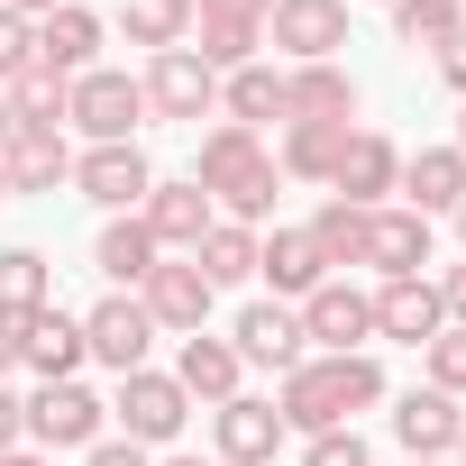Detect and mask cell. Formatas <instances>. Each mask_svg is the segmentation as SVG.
<instances>
[{
	"mask_svg": "<svg viewBox=\"0 0 466 466\" xmlns=\"http://www.w3.org/2000/svg\"><path fill=\"white\" fill-rule=\"evenodd\" d=\"M375 402H384L375 348H357V357H302V366L275 384V411H284V430H302V439L357 430V411H375Z\"/></svg>",
	"mask_w": 466,
	"mask_h": 466,
	"instance_id": "1",
	"label": "cell"
},
{
	"mask_svg": "<svg viewBox=\"0 0 466 466\" xmlns=\"http://www.w3.org/2000/svg\"><path fill=\"white\" fill-rule=\"evenodd\" d=\"M192 183L210 192L219 219L257 228V219L275 210V183H284V174H275V147H266L257 128H228V119H219V128L201 137V156H192Z\"/></svg>",
	"mask_w": 466,
	"mask_h": 466,
	"instance_id": "2",
	"label": "cell"
},
{
	"mask_svg": "<svg viewBox=\"0 0 466 466\" xmlns=\"http://www.w3.org/2000/svg\"><path fill=\"white\" fill-rule=\"evenodd\" d=\"M65 128H83L92 147H128V137L147 128V83L119 74V65L74 74V83H65Z\"/></svg>",
	"mask_w": 466,
	"mask_h": 466,
	"instance_id": "3",
	"label": "cell"
},
{
	"mask_svg": "<svg viewBox=\"0 0 466 466\" xmlns=\"http://www.w3.org/2000/svg\"><path fill=\"white\" fill-rule=\"evenodd\" d=\"M110 420H119V439H137V448H165V439H183V420H192V393H183L165 366H137V375H119V393H110Z\"/></svg>",
	"mask_w": 466,
	"mask_h": 466,
	"instance_id": "4",
	"label": "cell"
},
{
	"mask_svg": "<svg viewBox=\"0 0 466 466\" xmlns=\"http://www.w3.org/2000/svg\"><path fill=\"white\" fill-rule=\"evenodd\" d=\"M19 420H28V439L56 457V448H92L101 420H110V402H101L83 375H65V384H37V393L19 402Z\"/></svg>",
	"mask_w": 466,
	"mask_h": 466,
	"instance_id": "5",
	"label": "cell"
},
{
	"mask_svg": "<svg viewBox=\"0 0 466 466\" xmlns=\"http://www.w3.org/2000/svg\"><path fill=\"white\" fill-rule=\"evenodd\" d=\"M147 119H219V74L192 56V46H165L147 56Z\"/></svg>",
	"mask_w": 466,
	"mask_h": 466,
	"instance_id": "6",
	"label": "cell"
},
{
	"mask_svg": "<svg viewBox=\"0 0 466 466\" xmlns=\"http://www.w3.org/2000/svg\"><path fill=\"white\" fill-rule=\"evenodd\" d=\"M393 183H402V147H393L384 128H348V147H339V165H329V201H348V210H384Z\"/></svg>",
	"mask_w": 466,
	"mask_h": 466,
	"instance_id": "7",
	"label": "cell"
},
{
	"mask_svg": "<svg viewBox=\"0 0 466 466\" xmlns=\"http://www.w3.org/2000/svg\"><path fill=\"white\" fill-rule=\"evenodd\" d=\"M293 430H284V411L266 402V393H228L219 411H210V466H275V448H284Z\"/></svg>",
	"mask_w": 466,
	"mask_h": 466,
	"instance_id": "8",
	"label": "cell"
},
{
	"mask_svg": "<svg viewBox=\"0 0 466 466\" xmlns=\"http://www.w3.org/2000/svg\"><path fill=\"white\" fill-rule=\"evenodd\" d=\"M137 302H147V320H156V339L174 329V339H192V329H210V275L192 266V257H156V275L137 284Z\"/></svg>",
	"mask_w": 466,
	"mask_h": 466,
	"instance_id": "9",
	"label": "cell"
},
{
	"mask_svg": "<svg viewBox=\"0 0 466 466\" xmlns=\"http://www.w3.org/2000/svg\"><path fill=\"white\" fill-rule=\"evenodd\" d=\"M302 339H320V357H357L366 339H375V293H357L348 275H329L320 293H302Z\"/></svg>",
	"mask_w": 466,
	"mask_h": 466,
	"instance_id": "10",
	"label": "cell"
},
{
	"mask_svg": "<svg viewBox=\"0 0 466 466\" xmlns=\"http://www.w3.org/2000/svg\"><path fill=\"white\" fill-rule=\"evenodd\" d=\"M147 348H156V320H147V302H137V293H110V302H92V311H83V357H92V366L137 375V366H147Z\"/></svg>",
	"mask_w": 466,
	"mask_h": 466,
	"instance_id": "11",
	"label": "cell"
},
{
	"mask_svg": "<svg viewBox=\"0 0 466 466\" xmlns=\"http://www.w3.org/2000/svg\"><path fill=\"white\" fill-rule=\"evenodd\" d=\"M266 37L284 46V65H339L348 46V0H275Z\"/></svg>",
	"mask_w": 466,
	"mask_h": 466,
	"instance_id": "12",
	"label": "cell"
},
{
	"mask_svg": "<svg viewBox=\"0 0 466 466\" xmlns=\"http://www.w3.org/2000/svg\"><path fill=\"white\" fill-rule=\"evenodd\" d=\"M74 192L119 219V210H137V201L156 192V165L137 156V137H128V147H83V156H74Z\"/></svg>",
	"mask_w": 466,
	"mask_h": 466,
	"instance_id": "13",
	"label": "cell"
},
{
	"mask_svg": "<svg viewBox=\"0 0 466 466\" xmlns=\"http://www.w3.org/2000/svg\"><path fill=\"white\" fill-rule=\"evenodd\" d=\"M137 219H147V238H156L165 257H192V248H201V228H210L219 210H210V192H201L192 174H174V183L156 174V192L137 201Z\"/></svg>",
	"mask_w": 466,
	"mask_h": 466,
	"instance_id": "14",
	"label": "cell"
},
{
	"mask_svg": "<svg viewBox=\"0 0 466 466\" xmlns=\"http://www.w3.org/2000/svg\"><path fill=\"white\" fill-rule=\"evenodd\" d=\"M0 183H10V192H56V183H74V147H65V128H28V119H10V137H0Z\"/></svg>",
	"mask_w": 466,
	"mask_h": 466,
	"instance_id": "15",
	"label": "cell"
},
{
	"mask_svg": "<svg viewBox=\"0 0 466 466\" xmlns=\"http://www.w3.org/2000/svg\"><path fill=\"white\" fill-rule=\"evenodd\" d=\"M393 439H402V457H457V439H466V411H457V393H439V384H411V393L393 402Z\"/></svg>",
	"mask_w": 466,
	"mask_h": 466,
	"instance_id": "16",
	"label": "cell"
},
{
	"mask_svg": "<svg viewBox=\"0 0 466 466\" xmlns=\"http://www.w3.org/2000/svg\"><path fill=\"white\" fill-rule=\"evenodd\" d=\"M357 266H375L384 284L420 275V266H430V219H420V210H402V201L366 210V257H357Z\"/></svg>",
	"mask_w": 466,
	"mask_h": 466,
	"instance_id": "17",
	"label": "cell"
},
{
	"mask_svg": "<svg viewBox=\"0 0 466 466\" xmlns=\"http://www.w3.org/2000/svg\"><path fill=\"white\" fill-rule=\"evenodd\" d=\"M257 275L275 284V302H302L329 284V257L311 248V228H257Z\"/></svg>",
	"mask_w": 466,
	"mask_h": 466,
	"instance_id": "18",
	"label": "cell"
},
{
	"mask_svg": "<svg viewBox=\"0 0 466 466\" xmlns=\"http://www.w3.org/2000/svg\"><path fill=\"white\" fill-rule=\"evenodd\" d=\"M101 37H110V28H101V10L65 0V10H46V19H37V65L74 83V74H92V65H101Z\"/></svg>",
	"mask_w": 466,
	"mask_h": 466,
	"instance_id": "19",
	"label": "cell"
},
{
	"mask_svg": "<svg viewBox=\"0 0 466 466\" xmlns=\"http://www.w3.org/2000/svg\"><path fill=\"white\" fill-rule=\"evenodd\" d=\"M228 348H238V366L293 375V366H302V320H293V302H248L238 329H228Z\"/></svg>",
	"mask_w": 466,
	"mask_h": 466,
	"instance_id": "20",
	"label": "cell"
},
{
	"mask_svg": "<svg viewBox=\"0 0 466 466\" xmlns=\"http://www.w3.org/2000/svg\"><path fill=\"white\" fill-rule=\"evenodd\" d=\"M19 366H28L37 384H65V375L83 366V320H74L65 302L28 311V320H19Z\"/></svg>",
	"mask_w": 466,
	"mask_h": 466,
	"instance_id": "21",
	"label": "cell"
},
{
	"mask_svg": "<svg viewBox=\"0 0 466 466\" xmlns=\"http://www.w3.org/2000/svg\"><path fill=\"white\" fill-rule=\"evenodd\" d=\"M402 210H420V219H457V201H466V156L457 147H420V156H402Z\"/></svg>",
	"mask_w": 466,
	"mask_h": 466,
	"instance_id": "22",
	"label": "cell"
},
{
	"mask_svg": "<svg viewBox=\"0 0 466 466\" xmlns=\"http://www.w3.org/2000/svg\"><path fill=\"white\" fill-rule=\"evenodd\" d=\"M439 329H448V311H439L430 275H402V284H375V339H402V348H430Z\"/></svg>",
	"mask_w": 466,
	"mask_h": 466,
	"instance_id": "23",
	"label": "cell"
},
{
	"mask_svg": "<svg viewBox=\"0 0 466 466\" xmlns=\"http://www.w3.org/2000/svg\"><path fill=\"white\" fill-rule=\"evenodd\" d=\"M165 375H174V384H183L192 402H210V411H219L228 393H238V375H248V366H238V348H228V339H210V329H192V339H183V357H174Z\"/></svg>",
	"mask_w": 466,
	"mask_h": 466,
	"instance_id": "24",
	"label": "cell"
},
{
	"mask_svg": "<svg viewBox=\"0 0 466 466\" xmlns=\"http://www.w3.org/2000/svg\"><path fill=\"white\" fill-rule=\"evenodd\" d=\"M284 119H357L348 65H284Z\"/></svg>",
	"mask_w": 466,
	"mask_h": 466,
	"instance_id": "25",
	"label": "cell"
},
{
	"mask_svg": "<svg viewBox=\"0 0 466 466\" xmlns=\"http://www.w3.org/2000/svg\"><path fill=\"white\" fill-rule=\"evenodd\" d=\"M348 128H357V119H284V147H275V174H293V183H329V165H339Z\"/></svg>",
	"mask_w": 466,
	"mask_h": 466,
	"instance_id": "26",
	"label": "cell"
},
{
	"mask_svg": "<svg viewBox=\"0 0 466 466\" xmlns=\"http://www.w3.org/2000/svg\"><path fill=\"white\" fill-rule=\"evenodd\" d=\"M156 257H165V248L147 238V219H137V210H119V219L101 228V248H92V266H101V275H110L119 293H137V284L156 275Z\"/></svg>",
	"mask_w": 466,
	"mask_h": 466,
	"instance_id": "27",
	"label": "cell"
},
{
	"mask_svg": "<svg viewBox=\"0 0 466 466\" xmlns=\"http://www.w3.org/2000/svg\"><path fill=\"white\" fill-rule=\"evenodd\" d=\"M219 119L228 128H257V119H284V74L257 56V65H238V74H219Z\"/></svg>",
	"mask_w": 466,
	"mask_h": 466,
	"instance_id": "28",
	"label": "cell"
},
{
	"mask_svg": "<svg viewBox=\"0 0 466 466\" xmlns=\"http://www.w3.org/2000/svg\"><path fill=\"white\" fill-rule=\"evenodd\" d=\"M192 266L210 275V293L248 284V275H257V228H238V219H210V228H201V248H192Z\"/></svg>",
	"mask_w": 466,
	"mask_h": 466,
	"instance_id": "29",
	"label": "cell"
},
{
	"mask_svg": "<svg viewBox=\"0 0 466 466\" xmlns=\"http://www.w3.org/2000/svg\"><path fill=\"white\" fill-rule=\"evenodd\" d=\"M119 37L147 46V56L183 46V37H192V0H119Z\"/></svg>",
	"mask_w": 466,
	"mask_h": 466,
	"instance_id": "30",
	"label": "cell"
},
{
	"mask_svg": "<svg viewBox=\"0 0 466 466\" xmlns=\"http://www.w3.org/2000/svg\"><path fill=\"white\" fill-rule=\"evenodd\" d=\"M46 302H56V266H46L37 248H0V311L28 320V311H46Z\"/></svg>",
	"mask_w": 466,
	"mask_h": 466,
	"instance_id": "31",
	"label": "cell"
},
{
	"mask_svg": "<svg viewBox=\"0 0 466 466\" xmlns=\"http://www.w3.org/2000/svg\"><path fill=\"white\" fill-rule=\"evenodd\" d=\"M210 74H238V65H257V46H266V28H248V19H192V37H183Z\"/></svg>",
	"mask_w": 466,
	"mask_h": 466,
	"instance_id": "32",
	"label": "cell"
},
{
	"mask_svg": "<svg viewBox=\"0 0 466 466\" xmlns=\"http://www.w3.org/2000/svg\"><path fill=\"white\" fill-rule=\"evenodd\" d=\"M457 28H466V0H393V37L402 46H430L439 56Z\"/></svg>",
	"mask_w": 466,
	"mask_h": 466,
	"instance_id": "33",
	"label": "cell"
},
{
	"mask_svg": "<svg viewBox=\"0 0 466 466\" xmlns=\"http://www.w3.org/2000/svg\"><path fill=\"white\" fill-rule=\"evenodd\" d=\"M302 228H311V248H320L329 266H357V257H366V210H348V201H320Z\"/></svg>",
	"mask_w": 466,
	"mask_h": 466,
	"instance_id": "34",
	"label": "cell"
},
{
	"mask_svg": "<svg viewBox=\"0 0 466 466\" xmlns=\"http://www.w3.org/2000/svg\"><path fill=\"white\" fill-rule=\"evenodd\" d=\"M10 119H28V128H65V74L28 65V74L10 83Z\"/></svg>",
	"mask_w": 466,
	"mask_h": 466,
	"instance_id": "35",
	"label": "cell"
},
{
	"mask_svg": "<svg viewBox=\"0 0 466 466\" xmlns=\"http://www.w3.org/2000/svg\"><path fill=\"white\" fill-rule=\"evenodd\" d=\"M37 65V19H19V10H0V92H10L19 74Z\"/></svg>",
	"mask_w": 466,
	"mask_h": 466,
	"instance_id": "36",
	"label": "cell"
},
{
	"mask_svg": "<svg viewBox=\"0 0 466 466\" xmlns=\"http://www.w3.org/2000/svg\"><path fill=\"white\" fill-rule=\"evenodd\" d=\"M420 366H430L439 393H466V329H439V339L420 348Z\"/></svg>",
	"mask_w": 466,
	"mask_h": 466,
	"instance_id": "37",
	"label": "cell"
},
{
	"mask_svg": "<svg viewBox=\"0 0 466 466\" xmlns=\"http://www.w3.org/2000/svg\"><path fill=\"white\" fill-rule=\"evenodd\" d=\"M302 466H366V439L357 430H320V439H302Z\"/></svg>",
	"mask_w": 466,
	"mask_h": 466,
	"instance_id": "38",
	"label": "cell"
},
{
	"mask_svg": "<svg viewBox=\"0 0 466 466\" xmlns=\"http://www.w3.org/2000/svg\"><path fill=\"white\" fill-rule=\"evenodd\" d=\"M266 10L275 0H192V19H248V28H266Z\"/></svg>",
	"mask_w": 466,
	"mask_h": 466,
	"instance_id": "39",
	"label": "cell"
},
{
	"mask_svg": "<svg viewBox=\"0 0 466 466\" xmlns=\"http://www.w3.org/2000/svg\"><path fill=\"white\" fill-rule=\"evenodd\" d=\"M83 466H156V457H147L137 439H92V448H83Z\"/></svg>",
	"mask_w": 466,
	"mask_h": 466,
	"instance_id": "40",
	"label": "cell"
},
{
	"mask_svg": "<svg viewBox=\"0 0 466 466\" xmlns=\"http://www.w3.org/2000/svg\"><path fill=\"white\" fill-rule=\"evenodd\" d=\"M430 293H439V311H448V329H466V266H448V275H430Z\"/></svg>",
	"mask_w": 466,
	"mask_h": 466,
	"instance_id": "41",
	"label": "cell"
},
{
	"mask_svg": "<svg viewBox=\"0 0 466 466\" xmlns=\"http://www.w3.org/2000/svg\"><path fill=\"white\" fill-rule=\"evenodd\" d=\"M430 65H439V83H448V92H457V101H466V28H457V37H448V46H439V56H430Z\"/></svg>",
	"mask_w": 466,
	"mask_h": 466,
	"instance_id": "42",
	"label": "cell"
},
{
	"mask_svg": "<svg viewBox=\"0 0 466 466\" xmlns=\"http://www.w3.org/2000/svg\"><path fill=\"white\" fill-rule=\"evenodd\" d=\"M19 439H28V420H19V393H10V384H0V457H10Z\"/></svg>",
	"mask_w": 466,
	"mask_h": 466,
	"instance_id": "43",
	"label": "cell"
},
{
	"mask_svg": "<svg viewBox=\"0 0 466 466\" xmlns=\"http://www.w3.org/2000/svg\"><path fill=\"white\" fill-rule=\"evenodd\" d=\"M10 375H19V320L0 311V384H10Z\"/></svg>",
	"mask_w": 466,
	"mask_h": 466,
	"instance_id": "44",
	"label": "cell"
},
{
	"mask_svg": "<svg viewBox=\"0 0 466 466\" xmlns=\"http://www.w3.org/2000/svg\"><path fill=\"white\" fill-rule=\"evenodd\" d=\"M0 466H56L46 448H10V457H0Z\"/></svg>",
	"mask_w": 466,
	"mask_h": 466,
	"instance_id": "45",
	"label": "cell"
},
{
	"mask_svg": "<svg viewBox=\"0 0 466 466\" xmlns=\"http://www.w3.org/2000/svg\"><path fill=\"white\" fill-rule=\"evenodd\" d=\"M156 466H210V457H156Z\"/></svg>",
	"mask_w": 466,
	"mask_h": 466,
	"instance_id": "46",
	"label": "cell"
},
{
	"mask_svg": "<svg viewBox=\"0 0 466 466\" xmlns=\"http://www.w3.org/2000/svg\"><path fill=\"white\" fill-rule=\"evenodd\" d=\"M0 137H10V92H0Z\"/></svg>",
	"mask_w": 466,
	"mask_h": 466,
	"instance_id": "47",
	"label": "cell"
},
{
	"mask_svg": "<svg viewBox=\"0 0 466 466\" xmlns=\"http://www.w3.org/2000/svg\"><path fill=\"white\" fill-rule=\"evenodd\" d=\"M457 248H466V201H457Z\"/></svg>",
	"mask_w": 466,
	"mask_h": 466,
	"instance_id": "48",
	"label": "cell"
},
{
	"mask_svg": "<svg viewBox=\"0 0 466 466\" xmlns=\"http://www.w3.org/2000/svg\"><path fill=\"white\" fill-rule=\"evenodd\" d=\"M457 156H466V110H457Z\"/></svg>",
	"mask_w": 466,
	"mask_h": 466,
	"instance_id": "49",
	"label": "cell"
},
{
	"mask_svg": "<svg viewBox=\"0 0 466 466\" xmlns=\"http://www.w3.org/2000/svg\"><path fill=\"white\" fill-rule=\"evenodd\" d=\"M402 466H439V457H402Z\"/></svg>",
	"mask_w": 466,
	"mask_h": 466,
	"instance_id": "50",
	"label": "cell"
},
{
	"mask_svg": "<svg viewBox=\"0 0 466 466\" xmlns=\"http://www.w3.org/2000/svg\"><path fill=\"white\" fill-rule=\"evenodd\" d=\"M457 466H466V439H457Z\"/></svg>",
	"mask_w": 466,
	"mask_h": 466,
	"instance_id": "51",
	"label": "cell"
},
{
	"mask_svg": "<svg viewBox=\"0 0 466 466\" xmlns=\"http://www.w3.org/2000/svg\"><path fill=\"white\" fill-rule=\"evenodd\" d=\"M0 201H10V183H0Z\"/></svg>",
	"mask_w": 466,
	"mask_h": 466,
	"instance_id": "52",
	"label": "cell"
},
{
	"mask_svg": "<svg viewBox=\"0 0 466 466\" xmlns=\"http://www.w3.org/2000/svg\"><path fill=\"white\" fill-rule=\"evenodd\" d=\"M0 10H10V0H0Z\"/></svg>",
	"mask_w": 466,
	"mask_h": 466,
	"instance_id": "53",
	"label": "cell"
},
{
	"mask_svg": "<svg viewBox=\"0 0 466 466\" xmlns=\"http://www.w3.org/2000/svg\"><path fill=\"white\" fill-rule=\"evenodd\" d=\"M384 10H393V0H384Z\"/></svg>",
	"mask_w": 466,
	"mask_h": 466,
	"instance_id": "54",
	"label": "cell"
}]
</instances>
